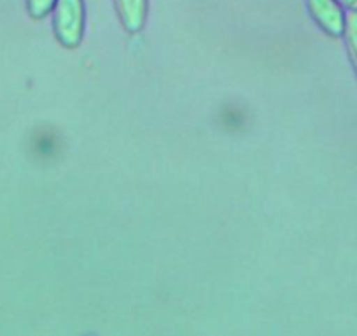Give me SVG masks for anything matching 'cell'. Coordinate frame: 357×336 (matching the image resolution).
Listing matches in <instances>:
<instances>
[{"instance_id":"277c9868","label":"cell","mask_w":357,"mask_h":336,"mask_svg":"<svg viewBox=\"0 0 357 336\" xmlns=\"http://www.w3.org/2000/svg\"><path fill=\"white\" fill-rule=\"evenodd\" d=\"M343 36H345L347 47H349L350 58H352V63L357 72V9H352L345 16V30H343Z\"/></svg>"},{"instance_id":"6da1fadb","label":"cell","mask_w":357,"mask_h":336,"mask_svg":"<svg viewBox=\"0 0 357 336\" xmlns=\"http://www.w3.org/2000/svg\"><path fill=\"white\" fill-rule=\"evenodd\" d=\"M84 0H58L53 9V30L58 43L74 49L84 33Z\"/></svg>"},{"instance_id":"3957f363","label":"cell","mask_w":357,"mask_h":336,"mask_svg":"<svg viewBox=\"0 0 357 336\" xmlns=\"http://www.w3.org/2000/svg\"><path fill=\"white\" fill-rule=\"evenodd\" d=\"M119 20L126 32L137 33L144 29L147 22L149 0H114Z\"/></svg>"},{"instance_id":"5b68a950","label":"cell","mask_w":357,"mask_h":336,"mask_svg":"<svg viewBox=\"0 0 357 336\" xmlns=\"http://www.w3.org/2000/svg\"><path fill=\"white\" fill-rule=\"evenodd\" d=\"M56 2L58 0H26V9L33 20H40L53 11Z\"/></svg>"},{"instance_id":"7a4b0ae2","label":"cell","mask_w":357,"mask_h":336,"mask_svg":"<svg viewBox=\"0 0 357 336\" xmlns=\"http://www.w3.org/2000/svg\"><path fill=\"white\" fill-rule=\"evenodd\" d=\"M307 8L314 22L328 36L340 37L345 30V15L338 0H307Z\"/></svg>"}]
</instances>
